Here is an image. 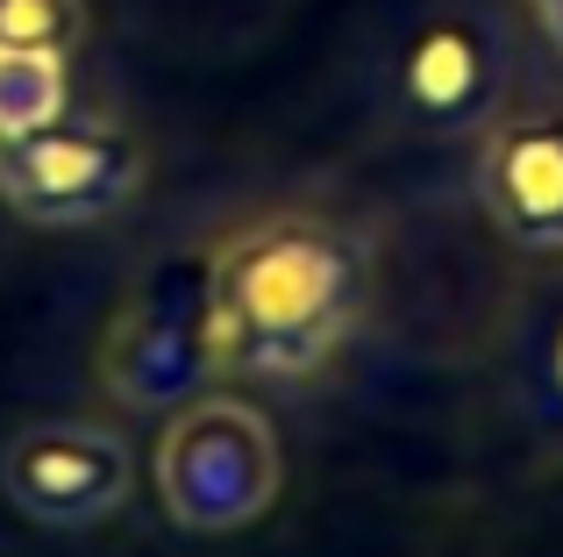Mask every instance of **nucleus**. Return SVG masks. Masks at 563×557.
<instances>
[{
	"label": "nucleus",
	"mask_w": 563,
	"mask_h": 557,
	"mask_svg": "<svg viewBox=\"0 0 563 557\" xmlns=\"http://www.w3.org/2000/svg\"><path fill=\"white\" fill-rule=\"evenodd\" d=\"M207 343L214 372L307 379L357 329L372 258L329 215H264L207 251Z\"/></svg>",
	"instance_id": "obj_1"
},
{
	"label": "nucleus",
	"mask_w": 563,
	"mask_h": 557,
	"mask_svg": "<svg viewBox=\"0 0 563 557\" xmlns=\"http://www.w3.org/2000/svg\"><path fill=\"white\" fill-rule=\"evenodd\" d=\"M278 429L235 393H192L157 436V501L192 536L250 529L278 501Z\"/></svg>",
	"instance_id": "obj_2"
},
{
	"label": "nucleus",
	"mask_w": 563,
	"mask_h": 557,
	"mask_svg": "<svg viewBox=\"0 0 563 557\" xmlns=\"http://www.w3.org/2000/svg\"><path fill=\"white\" fill-rule=\"evenodd\" d=\"M214 379V343H207V278L200 265L151 272L100 336V386L122 407L172 415Z\"/></svg>",
	"instance_id": "obj_3"
},
{
	"label": "nucleus",
	"mask_w": 563,
	"mask_h": 557,
	"mask_svg": "<svg viewBox=\"0 0 563 557\" xmlns=\"http://www.w3.org/2000/svg\"><path fill=\"white\" fill-rule=\"evenodd\" d=\"M143 143L114 122H51L0 143V200L36 229H86L143 194Z\"/></svg>",
	"instance_id": "obj_4"
},
{
	"label": "nucleus",
	"mask_w": 563,
	"mask_h": 557,
	"mask_svg": "<svg viewBox=\"0 0 563 557\" xmlns=\"http://www.w3.org/2000/svg\"><path fill=\"white\" fill-rule=\"evenodd\" d=\"M129 444L93 415L22 422L0 444V493L43 529H93L129 501Z\"/></svg>",
	"instance_id": "obj_5"
},
{
	"label": "nucleus",
	"mask_w": 563,
	"mask_h": 557,
	"mask_svg": "<svg viewBox=\"0 0 563 557\" xmlns=\"http://www.w3.org/2000/svg\"><path fill=\"white\" fill-rule=\"evenodd\" d=\"M393 94L435 136H471L499 114L507 100V36L485 22L478 8L450 0L407 36L393 65Z\"/></svg>",
	"instance_id": "obj_6"
},
{
	"label": "nucleus",
	"mask_w": 563,
	"mask_h": 557,
	"mask_svg": "<svg viewBox=\"0 0 563 557\" xmlns=\"http://www.w3.org/2000/svg\"><path fill=\"white\" fill-rule=\"evenodd\" d=\"M478 208L521 258H563V100L493 114L478 129Z\"/></svg>",
	"instance_id": "obj_7"
},
{
	"label": "nucleus",
	"mask_w": 563,
	"mask_h": 557,
	"mask_svg": "<svg viewBox=\"0 0 563 557\" xmlns=\"http://www.w3.org/2000/svg\"><path fill=\"white\" fill-rule=\"evenodd\" d=\"M65 114H71V57L0 43V143L29 136V129H51Z\"/></svg>",
	"instance_id": "obj_8"
},
{
	"label": "nucleus",
	"mask_w": 563,
	"mask_h": 557,
	"mask_svg": "<svg viewBox=\"0 0 563 557\" xmlns=\"http://www.w3.org/2000/svg\"><path fill=\"white\" fill-rule=\"evenodd\" d=\"M0 43L71 57L86 43V0H0Z\"/></svg>",
	"instance_id": "obj_9"
},
{
	"label": "nucleus",
	"mask_w": 563,
	"mask_h": 557,
	"mask_svg": "<svg viewBox=\"0 0 563 557\" xmlns=\"http://www.w3.org/2000/svg\"><path fill=\"white\" fill-rule=\"evenodd\" d=\"M528 14H536V29H542V43L563 57V0H528Z\"/></svg>",
	"instance_id": "obj_10"
},
{
	"label": "nucleus",
	"mask_w": 563,
	"mask_h": 557,
	"mask_svg": "<svg viewBox=\"0 0 563 557\" xmlns=\"http://www.w3.org/2000/svg\"><path fill=\"white\" fill-rule=\"evenodd\" d=\"M550 379H556V393H563V336H556V358H550Z\"/></svg>",
	"instance_id": "obj_11"
},
{
	"label": "nucleus",
	"mask_w": 563,
	"mask_h": 557,
	"mask_svg": "<svg viewBox=\"0 0 563 557\" xmlns=\"http://www.w3.org/2000/svg\"><path fill=\"white\" fill-rule=\"evenodd\" d=\"M521 8H528V0H521Z\"/></svg>",
	"instance_id": "obj_12"
}]
</instances>
